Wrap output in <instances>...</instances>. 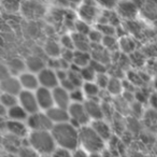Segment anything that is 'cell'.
Segmentation results:
<instances>
[{"label": "cell", "mask_w": 157, "mask_h": 157, "mask_svg": "<svg viewBox=\"0 0 157 157\" xmlns=\"http://www.w3.org/2000/svg\"><path fill=\"white\" fill-rule=\"evenodd\" d=\"M51 133L57 147H63L69 151L78 147V128L73 126L70 122L53 125Z\"/></svg>", "instance_id": "1"}, {"label": "cell", "mask_w": 157, "mask_h": 157, "mask_svg": "<svg viewBox=\"0 0 157 157\" xmlns=\"http://www.w3.org/2000/svg\"><path fill=\"white\" fill-rule=\"evenodd\" d=\"M26 143L39 156H50L57 147L51 131H30Z\"/></svg>", "instance_id": "2"}, {"label": "cell", "mask_w": 157, "mask_h": 157, "mask_svg": "<svg viewBox=\"0 0 157 157\" xmlns=\"http://www.w3.org/2000/svg\"><path fill=\"white\" fill-rule=\"evenodd\" d=\"M105 143L107 142L99 137L90 125L78 128V146L90 154L102 153L105 150Z\"/></svg>", "instance_id": "3"}, {"label": "cell", "mask_w": 157, "mask_h": 157, "mask_svg": "<svg viewBox=\"0 0 157 157\" xmlns=\"http://www.w3.org/2000/svg\"><path fill=\"white\" fill-rule=\"evenodd\" d=\"M48 16H50V22L58 31H63L66 33V31L73 29L75 20L71 10L56 7L50 12Z\"/></svg>", "instance_id": "4"}, {"label": "cell", "mask_w": 157, "mask_h": 157, "mask_svg": "<svg viewBox=\"0 0 157 157\" xmlns=\"http://www.w3.org/2000/svg\"><path fill=\"white\" fill-rule=\"evenodd\" d=\"M20 12L27 20L38 21L46 15V8L44 2L38 0H23Z\"/></svg>", "instance_id": "5"}, {"label": "cell", "mask_w": 157, "mask_h": 157, "mask_svg": "<svg viewBox=\"0 0 157 157\" xmlns=\"http://www.w3.org/2000/svg\"><path fill=\"white\" fill-rule=\"evenodd\" d=\"M76 9L80 21H83L87 24H92L98 21L100 15L99 6L95 0H82Z\"/></svg>", "instance_id": "6"}, {"label": "cell", "mask_w": 157, "mask_h": 157, "mask_svg": "<svg viewBox=\"0 0 157 157\" xmlns=\"http://www.w3.org/2000/svg\"><path fill=\"white\" fill-rule=\"evenodd\" d=\"M68 114H69V122L76 128H81L86 125H90V118L88 116L86 109L83 103L71 102L68 108Z\"/></svg>", "instance_id": "7"}, {"label": "cell", "mask_w": 157, "mask_h": 157, "mask_svg": "<svg viewBox=\"0 0 157 157\" xmlns=\"http://www.w3.org/2000/svg\"><path fill=\"white\" fill-rule=\"evenodd\" d=\"M29 131H51L53 123L44 111H38L29 114L26 120Z\"/></svg>", "instance_id": "8"}, {"label": "cell", "mask_w": 157, "mask_h": 157, "mask_svg": "<svg viewBox=\"0 0 157 157\" xmlns=\"http://www.w3.org/2000/svg\"><path fill=\"white\" fill-rule=\"evenodd\" d=\"M139 14L147 22L157 25V0H131Z\"/></svg>", "instance_id": "9"}, {"label": "cell", "mask_w": 157, "mask_h": 157, "mask_svg": "<svg viewBox=\"0 0 157 157\" xmlns=\"http://www.w3.org/2000/svg\"><path fill=\"white\" fill-rule=\"evenodd\" d=\"M39 85L41 87L48 88V90H54L55 87L59 86V80L55 70L45 67L37 73Z\"/></svg>", "instance_id": "10"}, {"label": "cell", "mask_w": 157, "mask_h": 157, "mask_svg": "<svg viewBox=\"0 0 157 157\" xmlns=\"http://www.w3.org/2000/svg\"><path fill=\"white\" fill-rule=\"evenodd\" d=\"M17 100H18V105L27 112L28 115L40 111L37 103V99H36L35 96V92L22 90L20 94L17 95Z\"/></svg>", "instance_id": "11"}, {"label": "cell", "mask_w": 157, "mask_h": 157, "mask_svg": "<svg viewBox=\"0 0 157 157\" xmlns=\"http://www.w3.org/2000/svg\"><path fill=\"white\" fill-rule=\"evenodd\" d=\"M6 133L16 137L18 139L26 140L29 135V129L27 127L26 122H21V121H11L7 120L6 122Z\"/></svg>", "instance_id": "12"}, {"label": "cell", "mask_w": 157, "mask_h": 157, "mask_svg": "<svg viewBox=\"0 0 157 157\" xmlns=\"http://www.w3.org/2000/svg\"><path fill=\"white\" fill-rule=\"evenodd\" d=\"M116 14L125 21H133L139 14L138 9L131 0H121L116 6Z\"/></svg>", "instance_id": "13"}, {"label": "cell", "mask_w": 157, "mask_h": 157, "mask_svg": "<svg viewBox=\"0 0 157 157\" xmlns=\"http://www.w3.org/2000/svg\"><path fill=\"white\" fill-rule=\"evenodd\" d=\"M35 96L37 99L38 107L40 111H48L52 107H54V100H53V94L52 90H48L44 87H39L35 90Z\"/></svg>", "instance_id": "14"}, {"label": "cell", "mask_w": 157, "mask_h": 157, "mask_svg": "<svg viewBox=\"0 0 157 157\" xmlns=\"http://www.w3.org/2000/svg\"><path fill=\"white\" fill-rule=\"evenodd\" d=\"M22 90V86L20 84L17 76L9 74L6 78L0 80V93H7L17 96Z\"/></svg>", "instance_id": "15"}, {"label": "cell", "mask_w": 157, "mask_h": 157, "mask_svg": "<svg viewBox=\"0 0 157 157\" xmlns=\"http://www.w3.org/2000/svg\"><path fill=\"white\" fill-rule=\"evenodd\" d=\"M18 81L22 86V90H30L35 92L39 87V81H38L37 74L33 73L29 71H24L21 74H18Z\"/></svg>", "instance_id": "16"}, {"label": "cell", "mask_w": 157, "mask_h": 157, "mask_svg": "<svg viewBox=\"0 0 157 157\" xmlns=\"http://www.w3.org/2000/svg\"><path fill=\"white\" fill-rule=\"evenodd\" d=\"M52 94L55 107L68 109L69 105H71L69 92L67 90H65L63 87H61V86H57L54 90H52Z\"/></svg>", "instance_id": "17"}, {"label": "cell", "mask_w": 157, "mask_h": 157, "mask_svg": "<svg viewBox=\"0 0 157 157\" xmlns=\"http://www.w3.org/2000/svg\"><path fill=\"white\" fill-rule=\"evenodd\" d=\"M90 125L92 126V128L98 133V136L103 139L105 142L109 141L112 138V128L109 125V123L105 122V120H97V121H92L90 123Z\"/></svg>", "instance_id": "18"}, {"label": "cell", "mask_w": 157, "mask_h": 157, "mask_svg": "<svg viewBox=\"0 0 157 157\" xmlns=\"http://www.w3.org/2000/svg\"><path fill=\"white\" fill-rule=\"evenodd\" d=\"M45 113L51 120V122L53 123V125L69 122V114H68L67 109H63V108L54 105L51 109H48V111H45Z\"/></svg>", "instance_id": "19"}, {"label": "cell", "mask_w": 157, "mask_h": 157, "mask_svg": "<svg viewBox=\"0 0 157 157\" xmlns=\"http://www.w3.org/2000/svg\"><path fill=\"white\" fill-rule=\"evenodd\" d=\"M84 107L86 109L88 116L92 121H97V120H103L105 115H103V110L102 105L100 103H98L97 100H86L84 102Z\"/></svg>", "instance_id": "20"}, {"label": "cell", "mask_w": 157, "mask_h": 157, "mask_svg": "<svg viewBox=\"0 0 157 157\" xmlns=\"http://www.w3.org/2000/svg\"><path fill=\"white\" fill-rule=\"evenodd\" d=\"M24 141L25 140L18 139L16 137H13L11 135H3V140H2V144H1V147L6 151H9L11 153H17L18 150L24 145Z\"/></svg>", "instance_id": "21"}, {"label": "cell", "mask_w": 157, "mask_h": 157, "mask_svg": "<svg viewBox=\"0 0 157 157\" xmlns=\"http://www.w3.org/2000/svg\"><path fill=\"white\" fill-rule=\"evenodd\" d=\"M72 40H73V45L76 51H83V52H90L92 48V43L87 36L81 35V33H72Z\"/></svg>", "instance_id": "22"}, {"label": "cell", "mask_w": 157, "mask_h": 157, "mask_svg": "<svg viewBox=\"0 0 157 157\" xmlns=\"http://www.w3.org/2000/svg\"><path fill=\"white\" fill-rule=\"evenodd\" d=\"M92 57H90V52H83V51H74L73 52V59L72 63L78 70L82 68H85L90 65Z\"/></svg>", "instance_id": "23"}, {"label": "cell", "mask_w": 157, "mask_h": 157, "mask_svg": "<svg viewBox=\"0 0 157 157\" xmlns=\"http://www.w3.org/2000/svg\"><path fill=\"white\" fill-rule=\"evenodd\" d=\"M25 67L28 69L29 72H33V73L37 74L39 71H41L43 68H45V61L39 56H36V55H33V56H29L28 58L25 61Z\"/></svg>", "instance_id": "24"}, {"label": "cell", "mask_w": 157, "mask_h": 157, "mask_svg": "<svg viewBox=\"0 0 157 157\" xmlns=\"http://www.w3.org/2000/svg\"><path fill=\"white\" fill-rule=\"evenodd\" d=\"M27 117H28V114L20 105H16L7 110V120L26 122Z\"/></svg>", "instance_id": "25"}, {"label": "cell", "mask_w": 157, "mask_h": 157, "mask_svg": "<svg viewBox=\"0 0 157 157\" xmlns=\"http://www.w3.org/2000/svg\"><path fill=\"white\" fill-rule=\"evenodd\" d=\"M143 124L151 132L157 133V113L153 110H147L143 114Z\"/></svg>", "instance_id": "26"}, {"label": "cell", "mask_w": 157, "mask_h": 157, "mask_svg": "<svg viewBox=\"0 0 157 157\" xmlns=\"http://www.w3.org/2000/svg\"><path fill=\"white\" fill-rule=\"evenodd\" d=\"M84 93V96L87 97V99L90 100H97V97L100 92V88L98 87L96 83L94 81L92 82H85L83 84V88H82Z\"/></svg>", "instance_id": "27"}, {"label": "cell", "mask_w": 157, "mask_h": 157, "mask_svg": "<svg viewBox=\"0 0 157 157\" xmlns=\"http://www.w3.org/2000/svg\"><path fill=\"white\" fill-rule=\"evenodd\" d=\"M98 21L99 24H107L115 27L118 24V15L116 13H113L111 10H107L101 15H99Z\"/></svg>", "instance_id": "28"}, {"label": "cell", "mask_w": 157, "mask_h": 157, "mask_svg": "<svg viewBox=\"0 0 157 157\" xmlns=\"http://www.w3.org/2000/svg\"><path fill=\"white\" fill-rule=\"evenodd\" d=\"M44 50H45L46 54L50 57H52V58H57L61 54L60 44L57 43L56 41H53V40H50V41L46 42Z\"/></svg>", "instance_id": "29"}, {"label": "cell", "mask_w": 157, "mask_h": 157, "mask_svg": "<svg viewBox=\"0 0 157 157\" xmlns=\"http://www.w3.org/2000/svg\"><path fill=\"white\" fill-rule=\"evenodd\" d=\"M0 103L8 110L10 108L14 107V105H18L17 96L12 94H7V93H0Z\"/></svg>", "instance_id": "30"}, {"label": "cell", "mask_w": 157, "mask_h": 157, "mask_svg": "<svg viewBox=\"0 0 157 157\" xmlns=\"http://www.w3.org/2000/svg\"><path fill=\"white\" fill-rule=\"evenodd\" d=\"M82 0H52V2L56 6L57 8L67 10H73L78 7Z\"/></svg>", "instance_id": "31"}, {"label": "cell", "mask_w": 157, "mask_h": 157, "mask_svg": "<svg viewBox=\"0 0 157 157\" xmlns=\"http://www.w3.org/2000/svg\"><path fill=\"white\" fill-rule=\"evenodd\" d=\"M105 90H108V92L112 95H118L123 90V84L118 78H112L109 80V83H108V86Z\"/></svg>", "instance_id": "32"}, {"label": "cell", "mask_w": 157, "mask_h": 157, "mask_svg": "<svg viewBox=\"0 0 157 157\" xmlns=\"http://www.w3.org/2000/svg\"><path fill=\"white\" fill-rule=\"evenodd\" d=\"M0 2H1L2 7L8 12L14 13V12L20 11V8L23 2V0H0Z\"/></svg>", "instance_id": "33"}, {"label": "cell", "mask_w": 157, "mask_h": 157, "mask_svg": "<svg viewBox=\"0 0 157 157\" xmlns=\"http://www.w3.org/2000/svg\"><path fill=\"white\" fill-rule=\"evenodd\" d=\"M80 74H81L82 80H85V82H92L96 78V70L92 67V66H87L85 68H82L80 69Z\"/></svg>", "instance_id": "34"}, {"label": "cell", "mask_w": 157, "mask_h": 157, "mask_svg": "<svg viewBox=\"0 0 157 157\" xmlns=\"http://www.w3.org/2000/svg\"><path fill=\"white\" fill-rule=\"evenodd\" d=\"M25 63L21 61V59L18 58H14L12 59V61L9 63V67H8V70L10 71H13L14 73H17V74H21L22 72H24V69H25Z\"/></svg>", "instance_id": "35"}, {"label": "cell", "mask_w": 157, "mask_h": 157, "mask_svg": "<svg viewBox=\"0 0 157 157\" xmlns=\"http://www.w3.org/2000/svg\"><path fill=\"white\" fill-rule=\"evenodd\" d=\"M73 29L76 33H81V35H85V36H87L90 31V24H87V23L83 22V21H80V20L75 21Z\"/></svg>", "instance_id": "36"}, {"label": "cell", "mask_w": 157, "mask_h": 157, "mask_svg": "<svg viewBox=\"0 0 157 157\" xmlns=\"http://www.w3.org/2000/svg\"><path fill=\"white\" fill-rule=\"evenodd\" d=\"M60 48L63 50H68V51H73L74 45H73V40H72L71 35H67V33H63L60 38Z\"/></svg>", "instance_id": "37"}, {"label": "cell", "mask_w": 157, "mask_h": 157, "mask_svg": "<svg viewBox=\"0 0 157 157\" xmlns=\"http://www.w3.org/2000/svg\"><path fill=\"white\" fill-rule=\"evenodd\" d=\"M70 94V100L71 102L75 103H83L85 100V96H84V93L81 88H74L73 90L69 92Z\"/></svg>", "instance_id": "38"}, {"label": "cell", "mask_w": 157, "mask_h": 157, "mask_svg": "<svg viewBox=\"0 0 157 157\" xmlns=\"http://www.w3.org/2000/svg\"><path fill=\"white\" fill-rule=\"evenodd\" d=\"M16 154H17V157H40L27 143H25Z\"/></svg>", "instance_id": "39"}, {"label": "cell", "mask_w": 157, "mask_h": 157, "mask_svg": "<svg viewBox=\"0 0 157 157\" xmlns=\"http://www.w3.org/2000/svg\"><path fill=\"white\" fill-rule=\"evenodd\" d=\"M110 78H108V75L103 72H100V73L96 74V78H95V83L98 85V87L100 90H105L108 86V83H109Z\"/></svg>", "instance_id": "40"}, {"label": "cell", "mask_w": 157, "mask_h": 157, "mask_svg": "<svg viewBox=\"0 0 157 157\" xmlns=\"http://www.w3.org/2000/svg\"><path fill=\"white\" fill-rule=\"evenodd\" d=\"M120 45L125 52H133L136 48V42L130 38H123L122 42H120Z\"/></svg>", "instance_id": "41"}, {"label": "cell", "mask_w": 157, "mask_h": 157, "mask_svg": "<svg viewBox=\"0 0 157 157\" xmlns=\"http://www.w3.org/2000/svg\"><path fill=\"white\" fill-rule=\"evenodd\" d=\"M88 39H90V43L93 44H98V43H101L102 42V39H103V36L101 35V33L97 29H93V30L90 31V33L87 35Z\"/></svg>", "instance_id": "42"}, {"label": "cell", "mask_w": 157, "mask_h": 157, "mask_svg": "<svg viewBox=\"0 0 157 157\" xmlns=\"http://www.w3.org/2000/svg\"><path fill=\"white\" fill-rule=\"evenodd\" d=\"M99 7L105 8V10H112L116 8L120 0H95Z\"/></svg>", "instance_id": "43"}, {"label": "cell", "mask_w": 157, "mask_h": 157, "mask_svg": "<svg viewBox=\"0 0 157 157\" xmlns=\"http://www.w3.org/2000/svg\"><path fill=\"white\" fill-rule=\"evenodd\" d=\"M51 157H72V151L66 150L63 147H56L55 151L50 155Z\"/></svg>", "instance_id": "44"}, {"label": "cell", "mask_w": 157, "mask_h": 157, "mask_svg": "<svg viewBox=\"0 0 157 157\" xmlns=\"http://www.w3.org/2000/svg\"><path fill=\"white\" fill-rule=\"evenodd\" d=\"M102 43H103V45H105V48H108V50H112V48H114L116 45H117L114 36H107V37H103Z\"/></svg>", "instance_id": "45"}, {"label": "cell", "mask_w": 157, "mask_h": 157, "mask_svg": "<svg viewBox=\"0 0 157 157\" xmlns=\"http://www.w3.org/2000/svg\"><path fill=\"white\" fill-rule=\"evenodd\" d=\"M148 105H150L151 110L155 111L157 113V92H154L148 97Z\"/></svg>", "instance_id": "46"}, {"label": "cell", "mask_w": 157, "mask_h": 157, "mask_svg": "<svg viewBox=\"0 0 157 157\" xmlns=\"http://www.w3.org/2000/svg\"><path fill=\"white\" fill-rule=\"evenodd\" d=\"M90 153L86 152L83 148H81L80 146L72 151V157H90Z\"/></svg>", "instance_id": "47"}, {"label": "cell", "mask_w": 157, "mask_h": 157, "mask_svg": "<svg viewBox=\"0 0 157 157\" xmlns=\"http://www.w3.org/2000/svg\"><path fill=\"white\" fill-rule=\"evenodd\" d=\"M0 117L7 118V109L0 103Z\"/></svg>", "instance_id": "48"}, {"label": "cell", "mask_w": 157, "mask_h": 157, "mask_svg": "<svg viewBox=\"0 0 157 157\" xmlns=\"http://www.w3.org/2000/svg\"><path fill=\"white\" fill-rule=\"evenodd\" d=\"M90 157H105L102 153H94V154H90Z\"/></svg>", "instance_id": "49"}, {"label": "cell", "mask_w": 157, "mask_h": 157, "mask_svg": "<svg viewBox=\"0 0 157 157\" xmlns=\"http://www.w3.org/2000/svg\"><path fill=\"white\" fill-rule=\"evenodd\" d=\"M153 85H154V88H155V92H157V76L155 78L154 82H153Z\"/></svg>", "instance_id": "50"}, {"label": "cell", "mask_w": 157, "mask_h": 157, "mask_svg": "<svg viewBox=\"0 0 157 157\" xmlns=\"http://www.w3.org/2000/svg\"><path fill=\"white\" fill-rule=\"evenodd\" d=\"M0 157H3V148L0 146Z\"/></svg>", "instance_id": "51"}, {"label": "cell", "mask_w": 157, "mask_h": 157, "mask_svg": "<svg viewBox=\"0 0 157 157\" xmlns=\"http://www.w3.org/2000/svg\"><path fill=\"white\" fill-rule=\"evenodd\" d=\"M38 1H41V2H44V3H45V1H48V0H38Z\"/></svg>", "instance_id": "52"}, {"label": "cell", "mask_w": 157, "mask_h": 157, "mask_svg": "<svg viewBox=\"0 0 157 157\" xmlns=\"http://www.w3.org/2000/svg\"><path fill=\"white\" fill-rule=\"evenodd\" d=\"M40 157H51V156H40Z\"/></svg>", "instance_id": "53"}, {"label": "cell", "mask_w": 157, "mask_h": 157, "mask_svg": "<svg viewBox=\"0 0 157 157\" xmlns=\"http://www.w3.org/2000/svg\"><path fill=\"white\" fill-rule=\"evenodd\" d=\"M120 1H121V0H120Z\"/></svg>", "instance_id": "54"}]
</instances>
